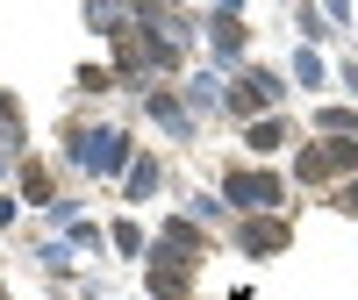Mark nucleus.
I'll return each instance as SVG.
<instances>
[{"label": "nucleus", "instance_id": "f257e3e1", "mask_svg": "<svg viewBox=\"0 0 358 300\" xmlns=\"http://www.w3.org/2000/svg\"><path fill=\"white\" fill-rule=\"evenodd\" d=\"M351 165H358L351 143H322V150H308V158H301V179H337V172H351Z\"/></svg>", "mask_w": 358, "mask_h": 300}, {"label": "nucleus", "instance_id": "f03ea898", "mask_svg": "<svg viewBox=\"0 0 358 300\" xmlns=\"http://www.w3.org/2000/svg\"><path fill=\"white\" fill-rule=\"evenodd\" d=\"M229 200H236V207H273V200H280V179H265V172H236V179H229Z\"/></svg>", "mask_w": 358, "mask_h": 300}, {"label": "nucleus", "instance_id": "7ed1b4c3", "mask_svg": "<svg viewBox=\"0 0 358 300\" xmlns=\"http://www.w3.org/2000/svg\"><path fill=\"white\" fill-rule=\"evenodd\" d=\"M79 165L115 172V165H122V136H115V129H101V136H79Z\"/></svg>", "mask_w": 358, "mask_h": 300}, {"label": "nucleus", "instance_id": "20e7f679", "mask_svg": "<svg viewBox=\"0 0 358 300\" xmlns=\"http://www.w3.org/2000/svg\"><path fill=\"white\" fill-rule=\"evenodd\" d=\"M244 243H251V250H280V243H287V229H280V222H251V229H244Z\"/></svg>", "mask_w": 358, "mask_h": 300}]
</instances>
